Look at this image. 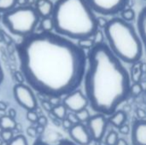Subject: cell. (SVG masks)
Masks as SVG:
<instances>
[{"instance_id":"obj_47","label":"cell","mask_w":146,"mask_h":145,"mask_svg":"<svg viewBox=\"0 0 146 145\" xmlns=\"http://www.w3.org/2000/svg\"><path fill=\"white\" fill-rule=\"evenodd\" d=\"M1 14V13H0ZM1 17H2V15H0V21H1Z\"/></svg>"},{"instance_id":"obj_4","label":"cell","mask_w":146,"mask_h":145,"mask_svg":"<svg viewBox=\"0 0 146 145\" xmlns=\"http://www.w3.org/2000/svg\"><path fill=\"white\" fill-rule=\"evenodd\" d=\"M104 39L110 50L126 63H137L143 56V42L131 22L113 17L104 28Z\"/></svg>"},{"instance_id":"obj_19","label":"cell","mask_w":146,"mask_h":145,"mask_svg":"<svg viewBox=\"0 0 146 145\" xmlns=\"http://www.w3.org/2000/svg\"><path fill=\"white\" fill-rule=\"evenodd\" d=\"M17 5V0H0V13L7 12Z\"/></svg>"},{"instance_id":"obj_35","label":"cell","mask_w":146,"mask_h":145,"mask_svg":"<svg viewBox=\"0 0 146 145\" xmlns=\"http://www.w3.org/2000/svg\"><path fill=\"white\" fill-rule=\"evenodd\" d=\"M38 125H40V126H46L47 124H48V120L45 116L44 115H41L38 118Z\"/></svg>"},{"instance_id":"obj_1","label":"cell","mask_w":146,"mask_h":145,"mask_svg":"<svg viewBox=\"0 0 146 145\" xmlns=\"http://www.w3.org/2000/svg\"><path fill=\"white\" fill-rule=\"evenodd\" d=\"M16 52L25 81L41 95L61 97L83 82L86 53L64 36L34 32L23 37Z\"/></svg>"},{"instance_id":"obj_13","label":"cell","mask_w":146,"mask_h":145,"mask_svg":"<svg viewBox=\"0 0 146 145\" xmlns=\"http://www.w3.org/2000/svg\"><path fill=\"white\" fill-rule=\"evenodd\" d=\"M137 26H138V34L140 37L142 42L145 43L146 34V7H144L142 10L139 12Z\"/></svg>"},{"instance_id":"obj_45","label":"cell","mask_w":146,"mask_h":145,"mask_svg":"<svg viewBox=\"0 0 146 145\" xmlns=\"http://www.w3.org/2000/svg\"><path fill=\"white\" fill-rule=\"evenodd\" d=\"M2 131H3V129H2V128L0 127V134H1V132H2Z\"/></svg>"},{"instance_id":"obj_37","label":"cell","mask_w":146,"mask_h":145,"mask_svg":"<svg viewBox=\"0 0 146 145\" xmlns=\"http://www.w3.org/2000/svg\"><path fill=\"white\" fill-rule=\"evenodd\" d=\"M136 114H137V117H138L139 120H145V119L146 115L145 110H143L141 109H137Z\"/></svg>"},{"instance_id":"obj_16","label":"cell","mask_w":146,"mask_h":145,"mask_svg":"<svg viewBox=\"0 0 146 145\" xmlns=\"http://www.w3.org/2000/svg\"><path fill=\"white\" fill-rule=\"evenodd\" d=\"M16 126V122L15 119L10 118L8 115L2 116L0 118V127L3 130H14L15 129Z\"/></svg>"},{"instance_id":"obj_12","label":"cell","mask_w":146,"mask_h":145,"mask_svg":"<svg viewBox=\"0 0 146 145\" xmlns=\"http://www.w3.org/2000/svg\"><path fill=\"white\" fill-rule=\"evenodd\" d=\"M54 3L50 0H37L34 9L40 18L50 16L53 11Z\"/></svg>"},{"instance_id":"obj_11","label":"cell","mask_w":146,"mask_h":145,"mask_svg":"<svg viewBox=\"0 0 146 145\" xmlns=\"http://www.w3.org/2000/svg\"><path fill=\"white\" fill-rule=\"evenodd\" d=\"M132 141L134 145H146L145 120H138L133 123Z\"/></svg>"},{"instance_id":"obj_25","label":"cell","mask_w":146,"mask_h":145,"mask_svg":"<svg viewBox=\"0 0 146 145\" xmlns=\"http://www.w3.org/2000/svg\"><path fill=\"white\" fill-rule=\"evenodd\" d=\"M92 39H93V42L94 44H99V43H103L105 41L104 39V34L99 30V28L93 33V35L92 36Z\"/></svg>"},{"instance_id":"obj_22","label":"cell","mask_w":146,"mask_h":145,"mask_svg":"<svg viewBox=\"0 0 146 145\" xmlns=\"http://www.w3.org/2000/svg\"><path fill=\"white\" fill-rule=\"evenodd\" d=\"M75 115L78 119V121L80 123H84L88 121V119L90 118V113L86 109H83L81 110H79L77 112H75Z\"/></svg>"},{"instance_id":"obj_18","label":"cell","mask_w":146,"mask_h":145,"mask_svg":"<svg viewBox=\"0 0 146 145\" xmlns=\"http://www.w3.org/2000/svg\"><path fill=\"white\" fill-rule=\"evenodd\" d=\"M77 45L80 48V49H82V50H90V49H92L94 45H95V44H94V42H93V39H92V37H86V38H80V39H78L77 40Z\"/></svg>"},{"instance_id":"obj_21","label":"cell","mask_w":146,"mask_h":145,"mask_svg":"<svg viewBox=\"0 0 146 145\" xmlns=\"http://www.w3.org/2000/svg\"><path fill=\"white\" fill-rule=\"evenodd\" d=\"M144 91V87L139 82H135L133 84H131L130 86V96L133 97H139L142 94Z\"/></svg>"},{"instance_id":"obj_26","label":"cell","mask_w":146,"mask_h":145,"mask_svg":"<svg viewBox=\"0 0 146 145\" xmlns=\"http://www.w3.org/2000/svg\"><path fill=\"white\" fill-rule=\"evenodd\" d=\"M0 137H1V139L3 141V142H9L13 138V132L12 130H3L1 134H0Z\"/></svg>"},{"instance_id":"obj_39","label":"cell","mask_w":146,"mask_h":145,"mask_svg":"<svg viewBox=\"0 0 146 145\" xmlns=\"http://www.w3.org/2000/svg\"><path fill=\"white\" fill-rule=\"evenodd\" d=\"M8 116H9L12 119H15L16 117V111L14 109H9L8 112Z\"/></svg>"},{"instance_id":"obj_10","label":"cell","mask_w":146,"mask_h":145,"mask_svg":"<svg viewBox=\"0 0 146 145\" xmlns=\"http://www.w3.org/2000/svg\"><path fill=\"white\" fill-rule=\"evenodd\" d=\"M69 136L76 144L80 145H89L92 143V137L87 127L83 123H77L68 130Z\"/></svg>"},{"instance_id":"obj_38","label":"cell","mask_w":146,"mask_h":145,"mask_svg":"<svg viewBox=\"0 0 146 145\" xmlns=\"http://www.w3.org/2000/svg\"><path fill=\"white\" fill-rule=\"evenodd\" d=\"M49 101L52 104L53 107L56 106V105H57V104H59V103H60V97H50Z\"/></svg>"},{"instance_id":"obj_23","label":"cell","mask_w":146,"mask_h":145,"mask_svg":"<svg viewBox=\"0 0 146 145\" xmlns=\"http://www.w3.org/2000/svg\"><path fill=\"white\" fill-rule=\"evenodd\" d=\"M7 145H28L26 138L23 135H18L13 138Z\"/></svg>"},{"instance_id":"obj_31","label":"cell","mask_w":146,"mask_h":145,"mask_svg":"<svg viewBox=\"0 0 146 145\" xmlns=\"http://www.w3.org/2000/svg\"><path fill=\"white\" fill-rule=\"evenodd\" d=\"M41 105H42L43 109H44L45 111H47V112H50L51 109H52V108H53L52 104H51V103H50V101H48V100H43V101L41 102Z\"/></svg>"},{"instance_id":"obj_24","label":"cell","mask_w":146,"mask_h":145,"mask_svg":"<svg viewBox=\"0 0 146 145\" xmlns=\"http://www.w3.org/2000/svg\"><path fill=\"white\" fill-rule=\"evenodd\" d=\"M118 138H119V137H118L117 132L112 131L108 134L106 140H105V143L107 145H115Z\"/></svg>"},{"instance_id":"obj_46","label":"cell","mask_w":146,"mask_h":145,"mask_svg":"<svg viewBox=\"0 0 146 145\" xmlns=\"http://www.w3.org/2000/svg\"><path fill=\"white\" fill-rule=\"evenodd\" d=\"M2 142H3V140H2V139H1V138H0V144H2Z\"/></svg>"},{"instance_id":"obj_40","label":"cell","mask_w":146,"mask_h":145,"mask_svg":"<svg viewBox=\"0 0 146 145\" xmlns=\"http://www.w3.org/2000/svg\"><path fill=\"white\" fill-rule=\"evenodd\" d=\"M44 127H45V126H43L38 125V126H37V127H35V128H36V132H37V133H38V134H42V133H44Z\"/></svg>"},{"instance_id":"obj_33","label":"cell","mask_w":146,"mask_h":145,"mask_svg":"<svg viewBox=\"0 0 146 145\" xmlns=\"http://www.w3.org/2000/svg\"><path fill=\"white\" fill-rule=\"evenodd\" d=\"M27 135H28L29 137H31V138H36L37 135H38V133H37V132H36V128L33 127V126H29V127L27 129Z\"/></svg>"},{"instance_id":"obj_15","label":"cell","mask_w":146,"mask_h":145,"mask_svg":"<svg viewBox=\"0 0 146 145\" xmlns=\"http://www.w3.org/2000/svg\"><path fill=\"white\" fill-rule=\"evenodd\" d=\"M38 24L41 32H52L54 30V21L51 16L41 18V20H39Z\"/></svg>"},{"instance_id":"obj_14","label":"cell","mask_w":146,"mask_h":145,"mask_svg":"<svg viewBox=\"0 0 146 145\" xmlns=\"http://www.w3.org/2000/svg\"><path fill=\"white\" fill-rule=\"evenodd\" d=\"M126 121H127V113L123 110L115 111L112 115H110V117L108 120V121L112 126L117 128L120 127L121 125L125 124Z\"/></svg>"},{"instance_id":"obj_7","label":"cell","mask_w":146,"mask_h":145,"mask_svg":"<svg viewBox=\"0 0 146 145\" xmlns=\"http://www.w3.org/2000/svg\"><path fill=\"white\" fill-rule=\"evenodd\" d=\"M15 100L27 110H34L38 107L36 97L30 86L21 83L16 84L13 89Z\"/></svg>"},{"instance_id":"obj_27","label":"cell","mask_w":146,"mask_h":145,"mask_svg":"<svg viewBox=\"0 0 146 145\" xmlns=\"http://www.w3.org/2000/svg\"><path fill=\"white\" fill-rule=\"evenodd\" d=\"M38 115L36 112H34L33 110H27V119L32 122V123H36L37 121H38Z\"/></svg>"},{"instance_id":"obj_32","label":"cell","mask_w":146,"mask_h":145,"mask_svg":"<svg viewBox=\"0 0 146 145\" xmlns=\"http://www.w3.org/2000/svg\"><path fill=\"white\" fill-rule=\"evenodd\" d=\"M34 145H50V144H45V143H43L41 140H38ZM55 145H75L73 143H70V142H68V140H62V142H60L58 144H55Z\"/></svg>"},{"instance_id":"obj_34","label":"cell","mask_w":146,"mask_h":145,"mask_svg":"<svg viewBox=\"0 0 146 145\" xmlns=\"http://www.w3.org/2000/svg\"><path fill=\"white\" fill-rule=\"evenodd\" d=\"M118 128H119L120 133H121V134H123V135H127V134L129 133V132H130L129 126H128L127 125H125V124L121 125V126L120 127H118Z\"/></svg>"},{"instance_id":"obj_29","label":"cell","mask_w":146,"mask_h":145,"mask_svg":"<svg viewBox=\"0 0 146 145\" xmlns=\"http://www.w3.org/2000/svg\"><path fill=\"white\" fill-rule=\"evenodd\" d=\"M14 77H15V79L16 80V82L18 84H21L25 81V79H24V76L22 74V73L21 71H15V74H14Z\"/></svg>"},{"instance_id":"obj_5","label":"cell","mask_w":146,"mask_h":145,"mask_svg":"<svg viewBox=\"0 0 146 145\" xmlns=\"http://www.w3.org/2000/svg\"><path fill=\"white\" fill-rule=\"evenodd\" d=\"M40 17L31 5L15 6L3 13L1 21L8 30L15 35L26 37L34 32Z\"/></svg>"},{"instance_id":"obj_28","label":"cell","mask_w":146,"mask_h":145,"mask_svg":"<svg viewBox=\"0 0 146 145\" xmlns=\"http://www.w3.org/2000/svg\"><path fill=\"white\" fill-rule=\"evenodd\" d=\"M108 20H106L104 16H97V23L98 28H104L105 26L107 25Z\"/></svg>"},{"instance_id":"obj_42","label":"cell","mask_w":146,"mask_h":145,"mask_svg":"<svg viewBox=\"0 0 146 145\" xmlns=\"http://www.w3.org/2000/svg\"><path fill=\"white\" fill-rule=\"evenodd\" d=\"M115 145H128V144H127V141H126L125 139H123V138H118V140H117V142H116Z\"/></svg>"},{"instance_id":"obj_6","label":"cell","mask_w":146,"mask_h":145,"mask_svg":"<svg viewBox=\"0 0 146 145\" xmlns=\"http://www.w3.org/2000/svg\"><path fill=\"white\" fill-rule=\"evenodd\" d=\"M95 13L103 15H115L127 5L128 0H86Z\"/></svg>"},{"instance_id":"obj_36","label":"cell","mask_w":146,"mask_h":145,"mask_svg":"<svg viewBox=\"0 0 146 145\" xmlns=\"http://www.w3.org/2000/svg\"><path fill=\"white\" fill-rule=\"evenodd\" d=\"M62 127L66 130H69L71 128V126H73V124L67 119V118H64L63 120H62Z\"/></svg>"},{"instance_id":"obj_9","label":"cell","mask_w":146,"mask_h":145,"mask_svg":"<svg viewBox=\"0 0 146 145\" xmlns=\"http://www.w3.org/2000/svg\"><path fill=\"white\" fill-rule=\"evenodd\" d=\"M62 104L68 110L75 113L83 109H86L89 103L86 95L80 90L76 89L64 96Z\"/></svg>"},{"instance_id":"obj_17","label":"cell","mask_w":146,"mask_h":145,"mask_svg":"<svg viewBox=\"0 0 146 145\" xmlns=\"http://www.w3.org/2000/svg\"><path fill=\"white\" fill-rule=\"evenodd\" d=\"M50 112L56 118L62 121L64 118H66V115L68 114V109L62 103H59V104L54 106Z\"/></svg>"},{"instance_id":"obj_30","label":"cell","mask_w":146,"mask_h":145,"mask_svg":"<svg viewBox=\"0 0 146 145\" xmlns=\"http://www.w3.org/2000/svg\"><path fill=\"white\" fill-rule=\"evenodd\" d=\"M66 118H67L73 125L79 123L78 119H77V117H76V115H75V113H74V112H71V113H69V114H67Z\"/></svg>"},{"instance_id":"obj_41","label":"cell","mask_w":146,"mask_h":145,"mask_svg":"<svg viewBox=\"0 0 146 145\" xmlns=\"http://www.w3.org/2000/svg\"><path fill=\"white\" fill-rule=\"evenodd\" d=\"M3 79H4V73H3V68H2V65L0 62V85H2V83L3 81Z\"/></svg>"},{"instance_id":"obj_2","label":"cell","mask_w":146,"mask_h":145,"mask_svg":"<svg viewBox=\"0 0 146 145\" xmlns=\"http://www.w3.org/2000/svg\"><path fill=\"white\" fill-rule=\"evenodd\" d=\"M83 81L92 109L104 115H112L130 96V74L105 41L88 50Z\"/></svg>"},{"instance_id":"obj_44","label":"cell","mask_w":146,"mask_h":145,"mask_svg":"<svg viewBox=\"0 0 146 145\" xmlns=\"http://www.w3.org/2000/svg\"><path fill=\"white\" fill-rule=\"evenodd\" d=\"M7 144H8V143H7V142H3H3H2V144H1L0 145H7Z\"/></svg>"},{"instance_id":"obj_3","label":"cell","mask_w":146,"mask_h":145,"mask_svg":"<svg viewBox=\"0 0 146 145\" xmlns=\"http://www.w3.org/2000/svg\"><path fill=\"white\" fill-rule=\"evenodd\" d=\"M50 16L55 32L69 39L92 37L98 29L96 13L86 0H56Z\"/></svg>"},{"instance_id":"obj_8","label":"cell","mask_w":146,"mask_h":145,"mask_svg":"<svg viewBox=\"0 0 146 145\" xmlns=\"http://www.w3.org/2000/svg\"><path fill=\"white\" fill-rule=\"evenodd\" d=\"M87 122V129L90 132L92 139L96 142H100L105 133L107 127V120L103 114H98L90 116Z\"/></svg>"},{"instance_id":"obj_20","label":"cell","mask_w":146,"mask_h":145,"mask_svg":"<svg viewBox=\"0 0 146 145\" xmlns=\"http://www.w3.org/2000/svg\"><path fill=\"white\" fill-rule=\"evenodd\" d=\"M121 18L126 21L131 22L135 19V11L133 9H123L121 12Z\"/></svg>"},{"instance_id":"obj_43","label":"cell","mask_w":146,"mask_h":145,"mask_svg":"<svg viewBox=\"0 0 146 145\" xmlns=\"http://www.w3.org/2000/svg\"><path fill=\"white\" fill-rule=\"evenodd\" d=\"M7 109V105L3 102H0V111H4Z\"/></svg>"}]
</instances>
